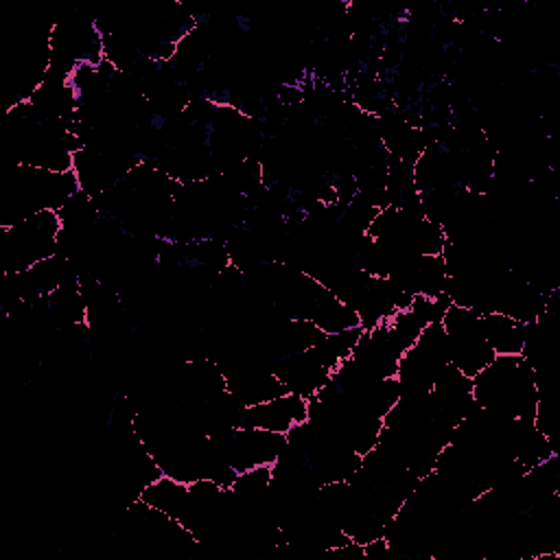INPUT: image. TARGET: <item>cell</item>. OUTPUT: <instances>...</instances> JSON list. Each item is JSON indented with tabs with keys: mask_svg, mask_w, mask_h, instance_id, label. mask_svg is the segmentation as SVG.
<instances>
[{
	"mask_svg": "<svg viewBox=\"0 0 560 560\" xmlns=\"http://www.w3.org/2000/svg\"><path fill=\"white\" fill-rule=\"evenodd\" d=\"M4 142L13 164L48 171H72V158L83 147L66 120H39L26 103L11 105L4 118Z\"/></svg>",
	"mask_w": 560,
	"mask_h": 560,
	"instance_id": "obj_1",
	"label": "cell"
},
{
	"mask_svg": "<svg viewBox=\"0 0 560 560\" xmlns=\"http://www.w3.org/2000/svg\"><path fill=\"white\" fill-rule=\"evenodd\" d=\"M472 396L486 411L534 420L538 405V383L534 368L523 354H497L472 376Z\"/></svg>",
	"mask_w": 560,
	"mask_h": 560,
	"instance_id": "obj_2",
	"label": "cell"
},
{
	"mask_svg": "<svg viewBox=\"0 0 560 560\" xmlns=\"http://www.w3.org/2000/svg\"><path fill=\"white\" fill-rule=\"evenodd\" d=\"M79 192L74 171H48L26 164H13L2 186V219L0 228L15 225L46 210L61 206Z\"/></svg>",
	"mask_w": 560,
	"mask_h": 560,
	"instance_id": "obj_3",
	"label": "cell"
},
{
	"mask_svg": "<svg viewBox=\"0 0 560 560\" xmlns=\"http://www.w3.org/2000/svg\"><path fill=\"white\" fill-rule=\"evenodd\" d=\"M61 221L55 210L39 212L31 219L0 230V265L2 273L26 271L35 262L57 252Z\"/></svg>",
	"mask_w": 560,
	"mask_h": 560,
	"instance_id": "obj_4",
	"label": "cell"
},
{
	"mask_svg": "<svg viewBox=\"0 0 560 560\" xmlns=\"http://www.w3.org/2000/svg\"><path fill=\"white\" fill-rule=\"evenodd\" d=\"M440 322L446 332L448 361L466 376L472 378L497 357L483 335L481 317L475 311L451 304Z\"/></svg>",
	"mask_w": 560,
	"mask_h": 560,
	"instance_id": "obj_5",
	"label": "cell"
},
{
	"mask_svg": "<svg viewBox=\"0 0 560 560\" xmlns=\"http://www.w3.org/2000/svg\"><path fill=\"white\" fill-rule=\"evenodd\" d=\"M308 416V400L300 394L287 392L267 402L245 407L238 427H254L265 431L287 433L293 424L304 422Z\"/></svg>",
	"mask_w": 560,
	"mask_h": 560,
	"instance_id": "obj_6",
	"label": "cell"
},
{
	"mask_svg": "<svg viewBox=\"0 0 560 560\" xmlns=\"http://www.w3.org/2000/svg\"><path fill=\"white\" fill-rule=\"evenodd\" d=\"M48 315L55 328H70L79 324H88V308L81 293L79 282L63 284L48 295Z\"/></svg>",
	"mask_w": 560,
	"mask_h": 560,
	"instance_id": "obj_7",
	"label": "cell"
},
{
	"mask_svg": "<svg viewBox=\"0 0 560 560\" xmlns=\"http://www.w3.org/2000/svg\"><path fill=\"white\" fill-rule=\"evenodd\" d=\"M483 335L494 354H521L525 341V324L501 313L479 315Z\"/></svg>",
	"mask_w": 560,
	"mask_h": 560,
	"instance_id": "obj_8",
	"label": "cell"
},
{
	"mask_svg": "<svg viewBox=\"0 0 560 560\" xmlns=\"http://www.w3.org/2000/svg\"><path fill=\"white\" fill-rule=\"evenodd\" d=\"M138 499H142L147 505H151L173 518H179L186 508V501H188V483L173 479L168 475H162L155 481H151L140 492Z\"/></svg>",
	"mask_w": 560,
	"mask_h": 560,
	"instance_id": "obj_9",
	"label": "cell"
},
{
	"mask_svg": "<svg viewBox=\"0 0 560 560\" xmlns=\"http://www.w3.org/2000/svg\"><path fill=\"white\" fill-rule=\"evenodd\" d=\"M433 365L444 368L448 361V346H446V332L442 322H431L422 328V332L418 335L416 343H413Z\"/></svg>",
	"mask_w": 560,
	"mask_h": 560,
	"instance_id": "obj_10",
	"label": "cell"
}]
</instances>
